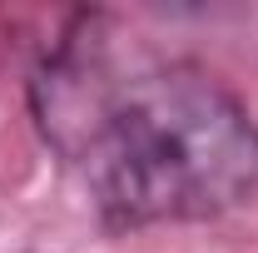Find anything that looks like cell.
<instances>
[{"label":"cell","instance_id":"obj_1","mask_svg":"<svg viewBox=\"0 0 258 253\" xmlns=\"http://www.w3.org/2000/svg\"><path fill=\"white\" fill-rule=\"evenodd\" d=\"M35 119L114 228L219 219L258 194V124L199 65H119L95 25L35 75Z\"/></svg>","mask_w":258,"mask_h":253}]
</instances>
